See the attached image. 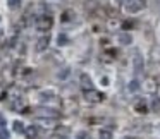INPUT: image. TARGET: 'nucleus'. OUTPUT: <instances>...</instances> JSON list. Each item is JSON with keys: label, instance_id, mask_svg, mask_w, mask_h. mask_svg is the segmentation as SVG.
Here are the masks:
<instances>
[{"label": "nucleus", "instance_id": "nucleus-1", "mask_svg": "<svg viewBox=\"0 0 160 139\" xmlns=\"http://www.w3.org/2000/svg\"><path fill=\"white\" fill-rule=\"evenodd\" d=\"M146 5V0H128L124 4V9L128 14H136V12L143 11Z\"/></svg>", "mask_w": 160, "mask_h": 139}, {"label": "nucleus", "instance_id": "nucleus-2", "mask_svg": "<svg viewBox=\"0 0 160 139\" xmlns=\"http://www.w3.org/2000/svg\"><path fill=\"white\" fill-rule=\"evenodd\" d=\"M52 24H53L52 16H38L36 21H35V26H36L38 31H48V29L52 28Z\"/></svg>", "mask_w": 160, "mask_h": 139}, {"label": "nucleus", "instance_id": "nucleus-3", "mask_svg": "<svg viewBox=\"0 0 160 139\" xmlns=\"http://www.w3.org/2000/svg\"><path fill=\"white\" fill-rule=\"evenodd\" d=\"M59 112L53 110V108H45V107H40L36 108V118H59Z\"/></svg>", "mask_w": 160, "mask_h": 139}, {"label": "nucleus", "instance_id": "nucleus-4", "mask_svg": "<svg viewBox=\"0 0 160 139\" xmlns=\"http://www.w3.org/2000/svg\"><path fill=\"white\" fill-rule=\"evenodd\" d=\"M103 94L100 93V91L97 89H90V91H84V100L88 101V103H102L103 101Z\"/></svg>", "mask_w": 160, "mask_h": 139}, {"label": "nucleus", "instance_id": "nucleus-5", "mask_svg": "<svg viewBox=\"0 0 160 139\" xmlns=\"http://www.w3.org/2000/svg\"><path fill=\"white\" fill-rule=\"evenodd\" d=\"M132 69L136 70V74H139L143 70V57L139 53V50H134V53H132Z\"/></svg>", "mask_w": 160, "mask_h": 139}, {"label": "nucleus", "instance_id": "nucleus-6", "mask_svg": "<svg viewBox=\"0 0 160 139\" xmlns=\"http://www.w3.org/2000/svg\"><path fill=\"white\" fill-rule=\"evenodd\" d=\"M134 110L138 113H148V103H146V98H136L134 103H132Z\"/></svg>", "mask_w": 160, "mask_h": 139}, {"label": "nucleus", "instance_id": "nucleus-7", "mask_svg": "<svg viewBox=\"0 0 160 139\" xmlns=\"http://www.w3.org/2000/svg\"><path fill=\"white\" fill-rule=\"evenodd\" d=\"M79 83H81V88H83L84 91L93 89V81H91V77L88 76V74H81V76H79Z\"/></svg>", "mask_w": 160, "mask_h": 139}, {"label": "nucleus", "instance_id": "nucleus-8", "mask_svg": "<svg viewBox=\"0 0 160 139\" xmlns=\"http://www.w3.org/2000/svg\"><path fill=\"white\" fill-rule=\"evenodd\" d=\"M48 45H50V36H42V38L36 41L35 48H36V52H45V50L48 48Z\"/></svg>", "mask_w": 160, "mask_h": 139}, {"label": "nucleus", "instance_id": "nucleus-9", "mask_svg": "<svg viewBox=\"0 0 160 139\" xmlns=\"http://www.w3.org/2000/svg\"><path fill=\"white\" fill-rule=\"evenodd\" d=\"M117 43H121V45H131L132 43V35H129V33H119L117 35Z\"/></svg>", "mask_w": 160, "mask_h": 139}, {"label": "nucleus", "instance_id": "nucleus-10", "mask_svg": "<svg viewBox=\"0 0 160 139\" xmlns=\"http://www.w3.org/2000/svg\"><path fill=\"white\" fill-rule=\"evenodd\" d=\"M157 86H158V84H157V81H155V79H146V81H145V84H143L145 91H146V93H150V94H153V93L157 91Z\"/></svg>", "mask_w": 160, "mask_h": 139}, {"label": "nucleus", "instance_id": "nucleus-11", "mask_svg": "<svg viewBox=\"0 0 160 139\" xmlns=\"http://www.w3.org/2000/svg\"><path fill=\"white\" fill-rule=\"evenodd\" d=\"M74 11L72 9H67V11H64L62 12V16H60V21L62 22H71V21H74Z\"/></svg>", "mask_w": 160, "mask_h": 139}, {"label": "nucleus", "instance_id": "nucleus-12", "mask_svg": "<svg viewBox=\"0 0 160 139\" xmlns=\"http://www.w3.org/2000/svg\"><path fill=\"white\" fill-rule=\"evenodd\" d=\"M98 139H114V134H112L110 129L102 127L100 131H98Z\"/></svg>", "mask_w": 160, "mask_h": 139}, {"label": "nucleus", "instance_id": "nucleus-13", "mask_svg": "<svg viewBox=\"0 0 160 139\" xmlns=\"http://www.w3.org/2000/svg\"><path fill=\"white\" fill-rule=\"evenodd\" d=\"M24 134H26V137H28V139H35L36 134H38L36 125H28V127H26V131H24Z\"/></svg>", "mask_w": 160, "mask_h": 139}, {"label": "nucleus", "instance_id": "nucleus-14", "mask_svg": "<svg viewBox=\"0 0 160 139\" xmlns=\"http://www.w3.org/2000/svg\"><path fill=\"white\" fill-rule=\"evenodd\" d=\"M69 43H71V40H69V36H67V35L60 33V35L57 36V45H59V46H66V45H69Z\"/></svg>", "mask_w": 160, "mask_h": 139}, {"label": "nucleus", "instance_id": "nucleus-15", "mask_svg": "<svg viewBox=\"0 0 160 139\" xmlns=\"http://www.w3.org/2000/svg\"><path fill=\"white\" fill-rule=\"evenodd\" d=\"M38 96H40V101H50L53 96H55V93L48 89V91H42V93H40Z\"/></svg>", "mask_w": 160, "mask_h": 139}, {"label": "nucleus", "instance_id": "nucleus-16", "mask_svg": "<svg viewBox=\"0 0 160 139\" xmlns=\"http://www.w3.org/2000/svg\"><path fill=\"white\" fill-rule=\"evenodd\" d=\"M12 129H14V132H18V134H22V132L26 131L24 124H22L21 120H14V122H12Z\"/></svg>", "mask_w": 160, "mask_h": 139}, {"label": "nucleus", "instance_id": "nucleus-17", "mask_svg": "<svg viewBox=\"0 0 160 139\" xmlns=\"http://www.w3.org/2000/svg\"><path fill=\"white\" fill-rule=\"evenodd\" d=\"M150 107H152V112H160V98L153 96L152 101H150Z\"/></svg>", "mask_w": 160, "mask_h": 139}, {"label": "nucleus", "instance_id": "nucleus-18", "mask_svg": "<svg viewBox=\"0 0 160 139\" xmlns=\"http://www.w3.org/2000/svg\"><path fill=\"white\" fill-rule=\"evenodd\" d=\"M7 7L12 9V11H16V9L21 7V0H7Z\"/></svg>", "mask_w": 160, "mask_h": 139}, {"label": "nucleus", "instance_id": "nucleus-19", "mask_svg": "<svg viewBox=\"0 0 160 139\" xmlns=\"http://www.w3.org/2000/svg\"><path fill=\"white\" fill-rule=\"evenodd\" d=\"M38 124H43L45 127H52L53 125V118H36Z\"/></svg>", "mask_w": 160, "mask_h": 139}, {"label": "nucleus", "instance_id": "nucleus-20", "mask_svg": "<svg viewBox=\"0 0 160 139\" xmlns=\"http://www.w3.org/2000/svg\"><path fill=\"white\" fill-rule=\"evenodd\" d=\"M69 74H71V69H69V67H64V69L60 70L59 74H57V77H59V79H66Z\"/></svg>", "mask_w": 160, "mask_h": 139}, {"label": "nucleus", "instance_id": "nucleus-21", "mask_svg": "<svg viewBox=\"0 0 160 139\" xmlns=\"http://www.w3.org/2000/svg\"><path fill=\"white\" fill-rule=\"evenodd\" d=\"M138 81L136 79H132V81H129V86H128V89L131 91V93H134V91H138Z\"/></svg>", "mask_w": 160, "mask_h": 139}, {"label": "nucleus", "instance_id": "nucleus-22", "mask_svg": "<svg viewBox=\"0 0 160 139\" xmlns=\"http://www.w3.org/2000/svg\"><path fill=\"white\" fill-rule=\"evenodd\" d=\"M0 139H11V132L7 129H0Z\"/></svg>", "mask_w": 160, "mask_h": 139}, {"label": "nucleus", "instance_id": "nucleus-23", "mask_svg": "<svg viewBox=\"0 0 160 139\" xmlns=\"http://www.w3.org/2000/svg\"><path fill=\"white\" fill-rule=\"evenodd\" d=\"M132 26H134V21H131V19L122 22V29H129V28H132Z\"/></svg>", "mask_w": 160, "mask_h": 139}, {"label": "nucleus", "instance_id": "nucleus-24", "mask_svg": "<svg viewBox=\"0 0 160 139\" xmlns=\"http://www.w3.org/2000/svg\"><path fill=\"white\" fill-rule=\"evenodd\" d=\"M153 59L160 60V46H155V48H153Z\"/></svg>", "mask_w": 160, "mask_h": 139}, {"label": "nucleus", "instance_id": "nucleus-25", "mask_svg": "<svg viewBox=\"0 0 160 139\" xmlns=\"http://www.w3.org/2000/svg\"><path fill=\"white\" fill-rule=\"evenodd\" d=\"M86 137H88V132L86 131H79L76 134V139H86Z\"/></svg>", "mask_w": 160, "mask_h": 139}, {"label": "nucleus", "instance_id": "nucleus-26", "mask_svg": "<svg viewBox=\"0 0 160 139\" xmlns=\"http://www.w3.org/2000/svg\"><path fill=\"white\" fill-rule=\"evenodd\" d=\"M108 84H110V79L107 76H103L102 77V86H108Z\"/></svg>", "mask_w": 160, "mask_h": 139}, {"label": "nucleus", "instance_id": "nucleus-27", "mask_svg": "<svg viewBox=\"0 0 160 139\" xmlns=\"http://www.w3.org/2000/svg\"><path fill=\"white\" fill-rule=\"evenodd\" d=\"M155 131H157V132H158V134H160V122H158V124L155 125Z\"/></svg>", "mask_w": 160, "mask_h": 139}, {"label": "nucleus", "instance_id": "nucleus-28", "mask_svg": "<svg viewBox=\"0 0 160 139\" xmlns=\"http://www.w3.org/2000/svg\"><path fill=\"white\" fill-rule=\"evenodd\" d=\"M115 2H117V4L121 5V4H126V2H128V0H115Z\"/></svg>", "mask_w": 160, "mask_h": 139}, {"label": "nucleus", "instance_id": "nucleus-29", "mask_svg": "<svg viewBox=\"0 0 160 139\" xmlns=\"http://www.w3.org/2000/svg\"><path fill=\"white\" fill-rule=\"evenodd\" d=\"M155 81H157V84H160V74H158V76L155 77Z\"/></svg>", "mask_w": 160, "mask_h": 139}, {"label": "nucleus", "instance_id": "nucleus-30", "mask_svg": "<svg viewBox=\"0 0 160 139\" xmlns=\"http://www.w3.org/2000/svg\"><path fill=\"white\" fill-rule=\"evenodd\" d=\"M2 35H4V31H2V29H0V36H2Z\"/></svg>", "mask_w": 160, "mask_h": 139}, {"label": "nucleus", "instance_id": "nucleus-31", "mask_svg": "<svg viewBox=\"0 0 160 139\" xmlns=\"http://www.w3.org/2000/svg\"><path fill=\"white\" fill-rule=\"evenodd\" d=\"M0 122H4V118H2V115H0Z\"/></svg>", "mask_w": 160, "mask_h": 139}, {"label": "nucleus", "instance_id": "nucleus-32", "mask_svg": "<svg viewBox=\"0 0 160 139\" xmlns=\"http://www.w3.org/2000/svg\"><path fill=\"white\" fill-rule=\"evenodd\" d=\"M52 2H62V0H52Z\"/></svg>", "mask_w": 160, "mask_h": 139}, {"label": "nucleus", "instance_id": "nucleus-33", "mask_svg": "<svg viewBox=\"0 0 160 139\" xmlns=\"http://www.w3.org/2000/svg\"><path fill=\"white\" fill-rule=\"evenodd\" d=\"M0 21H2V16H0Z\"/></svg>", "mask_w": 160, "mask_h": 139}]
</instances>
